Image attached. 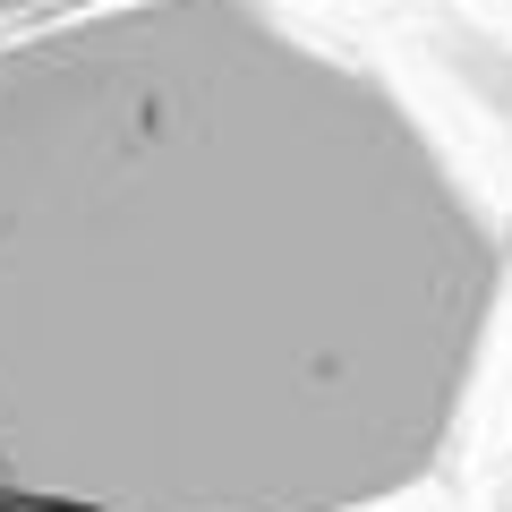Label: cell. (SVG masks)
<instances>
[{
    "label": "cell",
    "instance_id": "cell-1",
    "mask_svg": "<svg viewBox=\"0 0 512 512\" xmlns=\"http://www.w3.org/2000/svg\"><path fill=\"white\" fill-rule=\"evenodd\" d=\"M504 308L512 222L282 0L0 35V512H384Z\"/></svg>",
    "mask_w": 512,
    "mask_h": 512
}]
</instances>
